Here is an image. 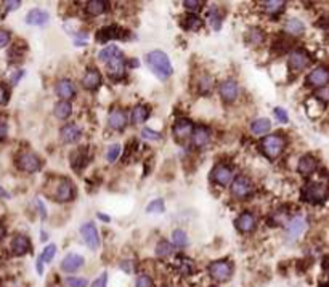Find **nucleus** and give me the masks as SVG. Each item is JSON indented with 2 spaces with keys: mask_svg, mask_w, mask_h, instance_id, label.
Masks as SVG:
<instances>
[{
  "mask_svg": "<svg viewBox=\"0 0 329 287\" xmlns=\"http://www.w3.org/2000/svg\"><path fill=\"white\" fill-rule=\"evenodd\" d=\"M146 63H148V66H150L151 72L159 80H166L174 74V66H172L167 53H164L161 50H153L148 53Z\"/></svg>",
  "mask_w": 329,
  "mask_h": 287,
  "instance_id": "obj_1",
  "label": "nucleus"
},
{
  "mask_svg": "<svg viewBox=\"0 0 329 287\" xmlns=\"http://www.w3.org/2000/svg\"><path fill=\"white\" fill-rule=\"evenodd\" d=\"M284 146H286L284 136L279 133H273V135H268L263 138L260 143V150L270 161H275L278 156L283 153Z\"/></svg>",
  "mask_w": 329,
  "mask_h": 287,
  "instance_id": "obj_2",
  "label": "nucleus"
},
{
  "mask_svg": "<svg viewBox=\"0 0 329 287\" xmlns=\"http://www.w3.org/2000/svg\"><path fill=\"white\" fill-rule=\"evenodd\" d=\"M209 274L212 279H215L218 282H224L228 281L230 276L233 274V265L232 261L228 260H217V261H212L209 265Z\"/></svg>",
  "mask_w": 329,
  "mask_h": 287,
  "instance_id": "obj_3",
  "label": "nucleus"
},
{
  "mask_svg": "<svg viewBox=\"0 0 329 287\" xmlns=\"http://www.w3.org/2000/svg\"><path fill=\"white\" fill-rule=\"evenodd\" d=\"M76 196V188L69 182L68 178H60L55 185V191L52 194V198L56 202H69Z\"/></svg>",
  "mask_w": 329,
  "mask_h": 287,
  "instance_id": "obj_4",
  "label": "nucleus"
},
{
  "mask_svg": "<svg viewBox=\"0 0 329 287\" xmlns=\"http://www.w3.org/2000/svg\"><path fill=\"white\" fill-rule=\"evenodd\" d=\"M16 162H18L20 170L26 172V174H36L42 167V162H40L39 156H36L34 153H21Z\"/></svg>",
  "mask_w": 329,
  "mask_h": 287,
  "instance_id": "obj_5",
  "label": "nucleus"
},
{
  "mask_svg": "<svg viewBox=\"0 0 329 287\" xmlns=\"http://www.w3.org/2000/svg\"><path fill=\"white\" fill-rule=\"evenodd\" d=\"M254 191V185L248 177H238L232 183V194L236 199H246L249 198Z\"/></svg>",
  "mask_w": 329,
  "mask_h": 287,
  "instance_id": "obj_6",
  "label": "nucleus"
},
{
  "mask_svg": "<svg viewBox=\"0 0 329 287\" xmlns=\"http://www.w3.org/2000/svg\"><path fill=\"white\" fill-rule=\"evenodd\" d=\"M129 36H127V31L119 28L118 24H109V26H104L101 28L100 31L96 32V40L98 42H108V40H113V39H121V40H126Z\"/></svg>",
  "mask_w": 329,
  "mask_h": 287,
  "instance_id": "obj_7",
  "label": "nucleus"
},
{
  "mask_svg": "<svg viewBox=\"0 0 329 287\" xmlns=\"http://www.w3.org/2000/svg\"><path fill=\"white\" fill-rule=\"evenodd\" d=\"M80 234L84 237V242L87 244V247L90 250H98L100 247V234L96 231V226L92 221H88V223H84L80 226Z\"/></svg>",
  "mask_w": 329,
  "mask_h": 287,
  "instance_id": "obj_8",
  "label": "nucleus"
},
{
  "mask_svg": "<svg viewBox=\"0 0 329 287\" xmlns=\"http://www.w3.org/2000/svg\"><path fill=\"white\" fill-rule=\"evenodd\" d=\"M327 196V188L323 183H310L303 188V199L307 202H321Z\"/></svg>",
  "mask_w": 329,
  "mask_h": 287,
  "instance_id": "obj_9",
  "label": "nucleus"
},
{
  "mask_svg": "<svg viewBox=\"0 0 329 287\" xmlns=\"http://www.w3.org/2000/svg\"><path fill=\"white\" fill-rule=\"evenodd\" d=\"M212 180L220 186L232 185L233 180H235L233 169L228 167V166H224V164H220V166H217L215 169L212 170Z\"/></svg>",
  "mask_w": 329,
  "mask_h": 287,
  "instance_id": "obj_10",
  "label": "nucleus"
},
{
  "mask_svg": "<svg viewBox=\"0 0 329 287\" xmlns=\"http://www.w3.org/2000/svg\"><path fill=\"white\" fill-rule=\"evenodd\" d=\"M106 71H108V76L114 80H119V79L124 77V74H126L124 55H119V56H116V58H113L106 63Z\"/></svg>",
  "mask_w": 329,
  "mask_h": 287,
  "instance_id": "obj_11",
  "label": "nucleus"
},
{
  "mask_svg": "<svg viewBox=\"0 0 329 287\" xmlns=\"http://www.w3.org/2000/svg\"><path fill=\"white\" fill-rule=\"evenodd\" d=\"M305 226H307V223L302 217L292 218L289 223L286 225V239L289 242H294L303 231H305Z\"/></svg>",
  "mask_w": 329,
  "mask_h": 287,
  "instance_id": "obj_12",
  "label": "nucleus"
},
{
  "mask_svg": "<svg viewBox=\"0 0 329 287\" xmlns=\"http://www.w3.org/2000/svg\"><path fill=\"white\" fill-rule=\"evenodd\" d=\"M84 261H85L84 257L79 255V253H68V255L63 258L60 268L64 273H76L84 266Z\"/></svg>",
  "mask_w": 329,
  "mask_h": 287,
  "instance_id": "obj_13",
  "label": "nucleus"
},
{
  "mask_svg": "<svg viewBox=\"0 0 329 287\" xmlns=\"http://www.w3.org/2000/svg\"><path fill=\"white\" fill-rule=\"evenodd\" d=\"M194 130V125L190 119H178L175 120L174 127H172V133L177 138V140H185V138L191 136Z\"/></svg>",
  "mask_w": 329,
  "mask_h": 287,
  "instance_id": "obj_14",
  "label": "nucleus"
},
{
  "mask_svg": "<svg viewBox=\"0 0 329 287\" xmlns=\"http://www.w3.org/2000/svg\"><path fill=\"white\" fill-rule=\"evenodd\" d=\"M256 225H257V218L252 212H244V214H241L235 220V226L241 233H251L256 228Z\"/></svg>",
  "mask_w": 329,
  "mask_h": 287,
  "instance_id": "obj_15",
  "label": "nucleus"
},
{
  "mask_svg": "<svg viewBox=\"0 0 329 287\" xmlns=\"http://www.w3.org/2000/svg\"><path fill=\"white\" fill-rule=\"evenodd\" d=\"M218 92H220V96L224 98V101L233 103L238 98V93H240V87H238V84H236L235 80L230 79V80L222 82Z\"/></svg>",
  "mask_w": 329,
  "mask_h": 287,
  "instance_id": "obj_16",
  "label": "nucleus"
},
{
  "mask_svg": "<svg viewBox=\"0 0 329 287\" xmlns=\"http://www.w3.org/2000/svg\"><path fill=\"white\" fill-rule=\"evenodd\" d=\"M55 93L58 98H61V101H68L76 95V88H74V84L69 79H61V80L56 82Z\"/></svg>",
  "mask_w": 329,
  "mask_h": 287,
  "instance_id": "obj_17",
  "label": "nucleus"
},
{
  "mask_svg": "<svg viewBox=\"0 0 329 287\" xmlns=\"http://www.w3.org/2000/svg\"><path fill=\"white\" fill-rule=\"evenodd\" d=\"M327 82H329V71L326 68H316L307 77V84L310 87H324Z\"/></svg>",
  "mask_w": 329,
  "mask_h": 287,
  "instance_id": "obj_18",
  "label": "nucleus"
},
{
  "mask_svg": "<svg viewBox=\"0 0 329 287\" xmlns=\"http://www.w3.org/2000/svg\"><path fill=\"white\" fill-rule=\"evenodd\" d=\"M310 64V56L303 50H295L289 55V66L292 71H303Z\"/></svg>",
  "mask_w": 329,
  "mask_h": 287,
  "instance_id": "obj_19",
  "label": "nucleus"
},
{
  "mask_svg": "<svg viewBox=\"0 0 329 287\" xmlns=\"http://www.w3.org/2000/svg\"><path fill=\"white\" fill-rule=\"evenodd\" d=\"M127 122H129V117H127L126 111H122V109H113L108 116V125L113 130H124Z\"/></svg>",
  "mask_w": 329,
  "mask_h": 287,
  "instance_id": "obj_20",
  "label": "nucleus"
},
{
  "mask_svg": "<svg viewBox=\"0 0 329 287\" xmlns=\"http://www.w3.org/2000/svg\"><path fill=\"white\" fill-rule=\"evenodd\" d=\"M82 135V130L77 124H66L60 130V136L64 143H76Z\"/></svg>",
  "mask_w": 329,
  "mask_h": 287,
  "instance_id": "obj_21",
  "label": "nucleus"
},
{
  "mask_svg": "<svg viewBox=\"0 0 329 287\" xmlns=\"http://www.w3.org/2000/svg\"><path fill=\"white\" fill-rule=\"evenodd\" d=\"M209 140H210V132L207 127H204V125L194 127L193 133H191V143L194 148H199L201 150V148H204L209 143Z\"/></svg>",
  "mask_w": 329,
  "mask_h": 287,
  "instance_id": "obj_22",
  "label": "nucleus"
},
{
  "mask_svg": "<svg viewBox=\"0 0 329 287\" xmlns=\"http://www.w3.org/2000/svg\"><path fill=\"white\" fill-rule=\"evenodd\" d=\"M48 20H50V15L42 8H34L26 15V23L29 26H45Z\"/></svg>",
  "mask_w": 329,
  "mask_h": 287,
  "instance_id": "obj_23",
  "label": "nucleus"
},
{
  "mask_svg": "<svg viewBox=\"0 0 329 287\" xmlns=\"http://www.w3.org/2000/svg\"><path fill=\"white\" fill-rule=\"evenodd\" d=\"M101 85V74L98 69H88L82 77V87L85 90H96Z\"/></svg>",
  "mask_w": 329,
  "mask_h": 287,
  "instance_id": "obj_24",
  "label": "nucleus"
},
{
  "mask_svg": "<svg viewBox=\"0 0 329 287\" xmlns=\"http://www.w3.org/2000/svg\"><path fill=\"white\" fill-rule=\"evenodd\" d=\"M31 250V241L28 236L24 234H16L12 241V252L15 255H24V253H28Z\"/></svg>",
  "mask_w": 329,
  "mask_h": 287,
  "instance_id": "obj_25",
  "label": "nucleus"
},
{
  "mask_svg": "<svg viewBox=\"0 0 329 287\" xmlns=\"http://www.w3.org/2000/svg\"><path fill=\"white\" fill-rule=\"evenodd\" d=\"M88 156H87V148H79L71 154V167L74 170H80L87 166Z\"/></svg>",
  "mask_w": 329,
  "mask_h": 287,
  "instance_id": "obj_26",
  "label": "nucleus"
},
{
  "mask_svg": "<svg viewBox=\"0 0 329 287\" xmlns=\"http://www.w3.org/2000/svg\"><path fill=\"white\" fill-rule=\"evenodd\" d=\"M297 170H299V174H302V175L313 174V172L316 170V159L311 158V156H308V154L303 156V158H300V161H299Z\"/></svg>",
  "mask_w": 329,
  "mask_h": 287,
  "instance_id": "obj_27",
  "label": "nucleus"
},
{
  "mask_svg": "<svg viewBox=\"0 0 329 287\" xmlns=\"http://www.w3.org/2000/svg\"><path fill=\"white\" fill-rule=\"evenodd\" d=\"M106 10H108V2H104V0H90L85 5V12L90 16H100Z\"/></svg>",
  "mask_w": 329,
  "mask_h": 287,
  "instance_id": "obj_28",
  "label": "nucleus"
},
{
  "mask_svg": "<svg viewBox=\"0 0 329 287\" xmlns=\"http://www.w3.org/2000/svg\"><path fill=\"white\" fill-rule=\"evenodd\" d=\"M148 117H150V108L145 104H138L134 108V111H132L130 119H132V124L138 125V124H143Z\"/></svg>",
  "mask_w": 329,
  "mask_h": 287,
  "instance_id": "obj_29",
  "label": "nucleus"
},
{
  "mask_svg": "<svg viewBox=\"0 0 329 287\" xmlns=\"http://www.w3.org/2000/svg\"><path fill=\"white\" fill-rule=\"evenodd\" d=\"M271 128V122L267 117H259L251 124V132L256 135H265L267 132H270Z\"/></svg>",
  "mask_w": 329,
  "mask_h": 287,
  "instance_id": "obj_30",
  "label": "nucleus"
},
{
  "mask_svg": "<svg viewBox=\"0 0 329 287\" xmlns=\"http://www.w3.org/2000/svg\"><path fill=\"white\" fill-rule=\"evenodd\" d=\"M53 114H55V117L60 119V120L68 119L72 114L71 103L69 101H58V103L55 104V108H53Z\"/></svg>",
  "mask_w": 329,
  "mask_h": 287,
  "instance_id": "obj_31",
  "label": "nucleus"
},
{
  "mask_svg": "<svg viewBox=\"0 0 329 287\" xmlns=\"http://www.w3.org/2000/svg\"><path fill=\"white\" fill-rule=\"evenodd\" d=\"M119 55H122V52L119 50V47H116V45H108V47H104L103 50H100V53H98V60L108 63L109 60L116 58V56H119Z\"/></svg>",
  "mask_w": 329,
  "mask_h": 287,
  "instance_id": "obj_32",
  "label": "nucleus"
},
{
  "mask_svg": "<svg viewBox=\"0 0 329 287\" xmlns=\"http://www.w3.org/2000/svg\"><path fill=\"white\" fill-rule=\"evenodd\" d=\"M284 31L287 32V34H291V36H300L303 31H305V26H303V23L300 20H289L286 23V26H284Z\"/></svg>",
  "mask_w": 329,
  "mask_h": 287,
  "instance_id": "obj_33",
  "label": "nucleus"
},
{
  "mask_svg": "<svg viewBox=\"0 0 329 287\" xmlns=\"http://www.w3.org/2000/svg\"><path fill=\"white\" fill-rule=\"evenodd\" d=\"M172 244L178 249H185L188 245V234L183 229H175V231L172 233Z\"/></svg>",
  "mask_w": 329,
  "mask_h": 287,
  "instance_id": "obj_34",
  "label": "nucleus"
},
{
  "mask_svg": "<svg viewBox=\"0 0 329 287\" xmlns=\"http://www.w3.org/2000/svg\"><path fill=\"white\" fill-rule=\"evenodd\" d=\"M172 252H174V245H172L169 241H159L158 245H156V255L159 258H166L169 255H172Z\"/></svg>",
  "mask_w": 329,
  "mask_h": 287,
  "instance_id": "obj_35",
  "label": "nucleus"
},
{
  "mask_svg": "<svg viewBox=\"0 0 329 287\" xmlns=\"http://www.w3.org/2000/svg\"><path fill=\"white\" fill-rule=\"evenodd\" d=\"M284 5L286 4L283 0H268V2H263V8H265V12L270 15H276L279 12H283Z\"/></svg>",
  "mask_w": 329,
  "mask_h": 287,
  "instance_id": "obj_36",
  "label": "nucleus"
},
{
  "mask_svg": "<svg viewBox=\"0 0 329 287\" xmlns=\"http://www.w3.org/2000/svg\"><path fill=\"white\" fill-rule=\"evenodd\" d=\"M183 26L186 29H190V31H199L201 26H202V20L199 18V16H196V15H188L186 18H185V23H183Z\"/></svg>",
  "mask_w": 329,
  "mask_h": 287,
  "instance_id": "obj_37",
  "label": "nucleus"
},
{
  "mask_svg": "<svg viewBox=\"0 0 329 287\" xmlns=\"http://www.w3.org/2000/svg\"><path fill=\"white\" fill-rule=\"evenodd\" d=\"M197 85H199V93L202 95H209L212 92V88H213V79L210 76H202L199 79V82H197Z\"/></svg>",
  "mask_w": 329,
  "mask_h": 287,
  "instance_id": "obj_38",
  "label": "nucleus"
},
{
  "mask_svg": "<svg viewBox=\"0 0 329 287\" xmlns=\"http://www.w3.org/2000/svg\"><path fill=\"white\" fill-rule=\"evenodd\" d=\"M166 210V204L162 199H154L146 206V214H162Z\"/></svg>",
  "mask_w": 329,
  "mask_h": 287,
  "instance_id": "obj_39",
  "label": "nucleus"
},
{
  "mask_svg": "<svg viewBox=\"0 0 329 287\" xmlns=\"http://www.w3.org/2000/svg\"><path fill=\"white\" fill-rule=\"evenodd\" d=\"M263 42V32L259 28H254L248 32V44L251 45H260Z\"/></svg>",
  "mask_w": 329,
  "mask_h": 287,
  "instance_id": "obj_40",
  "label": "nucleus"
},
{
  "mask_svg": "<svg viewBox=\"0 0 329 287\" xmlns=\"http://www.w3.org/2000/svg\"><path fill=\"white\" fill-rule=\"evenodd\" d=\"M209 21H210V26L213 31H220L222 28V16L218 13V8H210V12H209Z\"/></svg>",
  "mask_w": 329,
  "mask_h": 287,
  "instance_id": "obj_41",
  "label": "nucleus"
},
{
  "mask_svg": "<svg viewBox=\"0 0 329 287\" xmlns=\"http://www.w3.org/2000/svg\"><path fill=\"white\" fill-rule=\"evenodd\" d=\"M177 268L178 271H182L183 274H191L194 271V266H193V261L186 260V258H180L177 261Z\"/></svg>",
  "mask_w": 329,
  "mask_h": 287,
  "instance_id": "obj_42",
  "label": "nucleus"
},
{
  "mask_svg": "<svg viewBox=\"0 0 329 287\" xmlns=\"http://www.w3.org/2000/svg\"><path fill=\"white\" fill-rule=\"evenodd\" d=\"M55 255H56V245L55 244H48L47 247L44 249V252L40 253V257H42V260H44V263H50Z\"/></svg>",
  "mask_w": 329,
  "mask_h": 287,
  "instance_id": "obj_43",
  "label": "nucleus"
},
{
  "mask_svg": "<svg viewBox=\"0 0 329 287\" xmlns=\"http://www.w3.org/2000/svg\"><path fill=\"white\" fill-rule=\"evenodd\" d=\"M119 154H121V145L118 143H114L108 148V151H106V161L108 162H116L118 158H119Z\"/></svg>",
  "mask_w": 329,
  "mask_h": 287,
  "instance_id": "obj_44",
  "label": "nucleus"
},
{
  "mask_svg": "<svg viewBox=\"0 0 329 287\" xmlns=\"http://www.w3.org/2000/svg\"><path fill=\"white\" fill-rule=\"evenodd\" d=\"M66 287H87V279L84 277H77V276H69L64 279Z\"/></svg>",
  "mask_w": 329,
  "mask_h": 287,
  "instance_id": "obj_45",
  "label": "nucleus"
},
{
  "mask_svg": "<svg viewBox=\"0 0 329 287\" xmlns=\"http://www.w3.org/2000/svg\"><path fill=\"white\" fill-rule=\"evenodd\" d=\"M183 7H185L186 10L190 12L191 15H194L196 12H199L201 8L204 7V2H199V0H185Z\"/></svg>",
  "mask_w": 329,
  "mask_h": 287,
  "instance_id": "obj_46",
  "label": "nucleus"
},
{
  "mask_svg": "<svg viewBox=\"0 0 329 287\" xmlns=\"http://www.w3.org/2000/svg\"><path fill=\"white\" fill-rule=\"evenodd\" d=\"M142 136L145 138V140H150V141H159L162 138V135L159 132H156V130H151V128H143Z\"/></svg>",
  "mask_w": 329,
  "mask_h": 287,
  "instance_id": "obj_47",
  "label": "nucleus"
},
{
  "mask_svg": "<svg viewBox=\"0 0 329 287\" xmlns=\"http://www.w3.org/2000/svg\"><path fill=\"white\" fill-rule=\"evenodd\" d=\"M135 287H153V279L148 274H138L135 279Z\"/></svg>",
  "mask_w": 329,
  "mask_h": 287,
  "instance_id": "obj_48",
  "label": "nucleus"
},
{
  "mask_svg": "<svg viewBox=\"0 0 329 287\" xmlns=\"http://www.w3.org/2000/svg\"><path fill=\"white\" fill-rule=\"evenodd\" d=\"M92 287H108V273H101L92 282Z\"/></svg>",
  "mask_w": 329,
  "mask_h": 287,
  "instance_id": "obj_49",
  "label": "nucleus"
},
{
  "mask_svg": "<svg viewBox=\"0 0 329 287\" xmlns=\"http://www.w3.org/2000/svg\"><path fill=\"white\" fill-rule=\"evenodd\" d=\"M275 117L281 122V124H287V120H289V116H287V112L283 109V108H275Z\"/></svg>",
  "mask_w": 329,
  "mask_h": 287,
  "instance_id": "obj_50",
  "label": "nucleus"
},
{
  "mask_svg": "<svg viewBox=\"0 0 329 287\" xmlns=\"http://www.w3.org/2000/svg\"><path fill=\"white\" fill-rule=\"evenodd\" d=\"M10 37H12L10 32L5 29H0V48H4L10 44Z\"/></svg>",
  "mask_w": 329,
  "mask_h": 287,
  "instance_id": "obj_51",
  "label": "nucleus"
},
{
  "mask_svg": "<svg viewBox=\"0 0 329 287\" xmlns=\"http://www.w3.org/2000/svg\"><path fill=\"white\" fill-rule=\"evenodd\" d=\"M36 206H37V209H39L40 218H42V221H45V220H47V209H45V204H44V201L36 199Z\"/></svg>",
  "mask_w": 329,
  "mask_h": 287,
  "instance_id": "obj_52",
  "label": "nucleus"
},
{
  "mask_svg": "<svg viewBox=\"0 0 329 287\" xmlns=\"http://www.w3.org/2000/svg\"><path fill=\"white\" fill-rule=\"evenodd\" d=\"M4 7H5V12H13L16 8L21 7V2L20 0H10V2H5Z\"/></svg>",
  "mask_w": 329,
  "mask_h": 287,
  "instance_id": "obj_53",
  "label": "nucleus"
},
{
  "mask_svg": "<svg viewBox=\"0 0 329 287\" xmlns=\"http://www.w3.org/2000/svg\"><path fill=\"white\" fill-rule=\"evenodd\" d=\"M36 269H37V273L42 276L44 274V260H42V257H37V260H36Z\"/></svg>",
  "mask_w": 329,
  "mask_h": 287,
  "instance_id": "obj_54",
  "label": "nucleus"
},
{
  "mask_svg": "<svg viewBox=\"0 0 329 287\" xmlns=\"http://www.w3.org/2000/svg\"><path fill=\"white\" fill-rule=\"evenodd\" d=\"M8 100V92H7V88L4 85H0V104H4L7 103Z\"/></svg>",
  "mask_w": 329,
  "mask_h": 287,
  "instance_id": "obj_55",
  "label": "nucleus"
},
{
  "mask_svg": "<svg viewBox=\"0 0 329 287\" xmlns=\"http://www.w3.org/2000/svg\"><path fill=\"white\" fill-rule=\"evenodd\" d=\"M5 135H7V125L4 122H0V138H5Z\"/></svg>",
  "mask_w": 329,
  "mask_h": 287,
  "instance_id": "obj_56",
  "label": "nucleus"
},
{
  "mask_svg": "<svg viewBox=\"0 0 329 287\" xmlns=\"http://www.w3.org/2000/svg\"><path fill=\"white\" fill-rule=\"evenodd\" d=\"M0 198H7V199L10 198V194H8V193H7V191L4 190L2 186H0Z\"/></svg>",
  "mask_w": 329,
  "mask_h": 287,
  "instance_id": "obj_57",
  "label": "nucleus"
},
{
  "mask_svg": "<svg viewBox=\"0 0 329 287\" xmlns=\"http://www.w3.org/2000/svg\"><path fill=\"white\" fill-rule=\"evenodd\" d=\"M4 236H5V228H4L2 225H0V241L4 239Z\"/></svg>",
  "mask_w": 329,
  "mask_h": 287,
  "instance_id": "obj_58",
  "label": "nucleus"
},
{
  "mask_svg": "<svg viewBox=\"0 0 329 287\" xmlns=\"http://www.w3.org/2000/svg\"><path fill=\"white\" fill-rule=\"evenodd\" d=\"M98 218L103 220V221H109V217H106V215H103V214H98Z\"/></svg>",
  "mask_w": 329,
  "mask_h": 287,
  "instance_id": "obj_59",
  "label": "nucleus"
},
{
  "mask_svg": "<svg viewBox=\"0 0 329 287\" xmlns=\"http://www.w3.org/2000/svg\"><path fill=\"white\" fill-rule=\"evenodd\" d=\"M129 66L137 68V66H140V63H138V61H129Z\"/></svg>",
  "mask_w": 329,
  "mask_h": 287,
  "instance_id": "obj_60",
  "label": "nucleus"
},
{
  "mask_svg": "<svg viewBox=\"0 0 329 287\" xmlns=\"http://www.w3.org/2000/svg\"><path fill=\"white\" fill-rule=\"evenodd\" d=\"M319 96H329V90H324V92L319 93Z\"/></svg>",
  "mask_w": 329,
  "mask_h": 287,
  "instance_id": "obj_61",
  "label": "nucleus"
},
{
  "mask_svg": "<svg viewBox=\"0 0 329 287\" xmlns=\"http://www.w3.org/2000/svg\"><path fill=\"white\" fill-rule=\"evenodd\" d=\"M40 236H42V241H47V233H45V231L40 233Z\"/></svg>",
  "mask_w": 329,
  "mask_h": 287,
  "instance_id": "obj_62",
  "label": "nucleus"
},
{
  "mask_svg": "<svg viewBox=\"0 0 329 287\" xmlns=\"http://www.w3.org/2000/svg\"><path fill=\"white\" fill-rule=\"evenodd\" d=\"M210 287H215V285H210Z\"/></svg>",
  "mask_w": 329,
  "mask_h": 287,
  "instance_id": "obj_63",
  "label": "nucleus"
}]
</instances>
